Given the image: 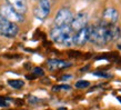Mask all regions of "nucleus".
Segmentation results:
<instances>
[{
	"mask_svg": "<svg viewBox=\"0 0 121 110\" xmlns=\"http://www.w3.org/2000/svg\"><path fill=\"white\" fill-rule=\"evenodd\" d=\"M121 36V29L114 25H103L99 23L91 27L89 41L97 46H104L111 41L118 40Z\"/></svg>",
	"mask_w": 121,
	"mask_h": 110,
	"instance_id": "1",
	"label": "nucleus"
},
{
	"mask_svg": "<svg viewBox=\"0 0 121 110\" xmlns=\"http://www.w3.org/2000/svg\"><path fill=\"white\" fill-rule=\"evenodd\" d=\"M74 31L70 26H56L50 31V38L56 44H60L67 47L73 44Z\"/></svg>",
	"mask_w": 121,
	"mask_h": 110,
	"instance_id": "2",
	"label": "nucleus"
},
{
	"mask_svg": "<svg viewBox=\"0 0 121 110\" xmlns=\"http://www.w3.org/2000/svg\"><path fill=\"white\" fill-rule=\"evenodd\" d=\"M19 32V27L17 23L11 22L0 16V35L7 38H15Z\"/></svg>",
	"mask_w": 121,
	"mask_h": 110,
	"instance_id": "3",
	"label": "nucleus"
},
{
	"mask_svg": "<svg viewBox=\"0 0 121 110\" xmlns=\"http://www.w3.org/2000/svg\"><path fill=\"white\" fill-rule=\"evenodd\" d=\"M52 4H53V0H38V4L33 10L35 17L39 20L46 19L51 11Z\"/></svg>",
	"mask_w": 121,
	"mask_h": 110,
	"instance_id": "4",
	"label": "nucleus"
},
{
	"mask_svg": "<svg viewBox=\"0 0 121 110\" xmlns=\"http://www.w3.org/2000/svg\"><path fill=\"white\" fill-rule=\"evenodd\" d=\"M0 16L2 18L9 20V21L15 22V23L23 21V15L19 13L18 11H16L13 8L11 7V6H9L8 4H2L0 7Z\"/></svg>",
	"mask_w": 121,
	"mask_h": 110,
	"instance_id": "5",
	"label": "nucleus"
},
{
	"mask_svg": "<svg viewBox=\"0 0 121 110\" xmlns=\"http://www.w3.org/2000/svg\"><path fill=\"white\" fill-rule=\"evenodd\" d=\"M72 11L69 8H61L57 12L55 17V25L56 26H69L72 20Z\"/></svg>",
	"mask_w": 121,
	"mask_h": 110,
	"instance_id": "6",
	"label": "nucleus"
},
{
	"mask_svg": "<svg viewBox=\"0 0 121 110\" xmlns=\"http://www.w3.org/2000/svg\"><path fill=\"white\" fill-rule=\"evenodd\" d=\"M90 31H91V27H89L88 25L81 29L74 31L73 35V44L76 46H83L89 41V37H90Z\"/></svg>",
	"mask_w": 121,
	"mask_h": 110,
	"instance_id": "7",
	"label": "nucleus"
},
{
	"mask_svg": "<svg viewBox=\"0 0 121 110\" xmlns=\"http://www.w3.org/2000/svg\"><path fill=\"white\" fill-rule=\"evenodd\" d=\"M118 18H119L118 10L112 7H109L107 9H104V11L102 12L100 23H103V25H114L118 21Z\"/></svg>",
	"mask_w": 121,
	"mask_h": 110,
	"instance_id": "8",
	"label": "nucleus"
},
{
	"mask_svg": "<svg viewBox=\"0 0 121 110\" xmlns=\"http://www.w3.org/2000/svg\"><path fill=\"white\" fill-rule=\"evenodd\" d=\"M87 25H88V15L82 11V12H79L72 17V20H71L69 26L71 27V29L73 31H77V30L86 27Z\"/></svg>",
	"mask_w": 121,
	"mask_h": 110,
	"instance_id": "9",
	"label": "nucleus"
},
{
	"mask_svg": "<svg viewBox=\"0 0 121 110\" xmlns=\"http://www.w3.org/2000/svg\"><path fill=\"white\" fill-rule=\"evenodd\" d=\"M47 66L49 70L57 71V70L68 68L69 66H71V63L68 62V61H65V60H60V59H50V60H48Z\"/></svg>",
	"mask_w": 121,
	"mask_h": 110,
	"instance_id": "10",
	"label": "nucleus"
},
{
	"mask_svg": "<svg viewBox=\"0 0 121 110\" xmlns=\"http://www.w3.org/2000/svg\"><path fill=\"white\" fill-rule=\"evenodd\" d=\"M9 6L13 8L19 13L25 15L27 11V0H6Z\"/></svg>",
	"mask_w": 121,
	"mask_h": 110,
	"instance_id": "11",
	"label": "nucleus"
},
{
	"mask_svg": "<svg viewBox=\"0 0 121 110\" xmlns=\"http://www.w3.org/2000/svg\"><path fill=\"white\" fill-rule=\"evenodd\" d=\"M8 84H9V86L10 87H12V88L15 89H20L23 87V84H25V82L22 80H19V79H11V80L8 81Z\"/></svg>",
	"mask_w": 121,
	"mask_h": 110,
	"instance_id": "12",
	"label": "nucleus"
},
{
	"mask_svg": "<svg viewBox=\"0 0 121 110\" xmlns=\"http://www.w3.org/2000/svg\"><path fill=\"white\" fill-rule=\"evenodd\" d=\"M90 86V82L87 80H80L78 81L76 84V88H79V89H83V88H88Z\"/></svg>",
	"mask_w": 121,
	"mask_h": 110,
	"instance_id": "13",
	"label": "nucleus"
},
{
	"mask_svg": "<svg viewBox=\"0 0 121 110\" xmlns=\"http://www.w3.org/2000/svg\"><path fill=\"white\" fill-rule=\"evenodd\" d=\"M10 105V100L6 99V98H0V106L2 107H7Z\"/></svg>",
	"mask_w": 121,
	"mask_h": 110,
	"instance_id": "14",
	"label": "nucleus"
},
{
	"mask_svg": "<svg viewBox=\"0 0 121 110\" xmlns=\"http://www.w3.org/2000/svg\"><path fill=\"white\" fill-rule=\"evenodd\" d=\"M95 75H98V77H110L109 75H106L104 72H95Z\"/></svg>",
	"mask_w": 121,
	"mask_h": 110,
	"instance_id": "15",
	"label": "nucleus"
},
{
	"mask_svg": "<svg viewBox=\"0 0 121 110\" xmlns=\"http://www.w3.org/2000/svg\"><path fill=\"white\" fill-rule=\"evenodd\" d=\"M35 73H39V75H43V71L41 69H39V68H36L35 69Z\"/></svg>",
	"mask_w": 121,
	"mask_h": 110,
	"instance_id": "16",
	"label": "nucleus"
},
{
	"mask_svg": "<svg viewBox=\"0 0 121 110\" xmlns=\"http://www.w3.org/2000/svg\"><path fill=\"white\" fill-rule=\"evenodd\" d=\"M118 48H119V50H121V36H120V38L118 39Z\"/></svg>",
	"mask_w": 121,
	"mask_h": 110,
	"instance_id": "17",
	"label": "nucleus"
}]
</instances>
